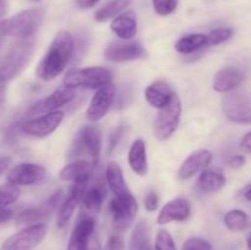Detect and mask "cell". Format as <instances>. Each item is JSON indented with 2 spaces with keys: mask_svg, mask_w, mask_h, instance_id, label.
<instances>
[{
  "mask_svg": "<svg viewBox=\"0 0 251 250\" xmlns=\"http://www.w3.org/2000/svg\"><path fill=\"white\" fill-rule=\"evenodd\" d=\"M74 50L75 41L70 32L65 29L59 31L37 66V77L43 81H51L58 77L70 61Z\"/></svg>",
  "mask_w": 251,
  "mask_h": 250,
  "instance_id": "6da1fadb",
  "label": "cell"
},
{
  "mask_svg": "<svg viewBox=\"0 0 251 250\" xmlns=\"http://www.w3.org/2000/svg\"><path fill=\"white\" fill-rule=\"evenodd\" d=\"M44 9L36 7L20 11L7 19L0 20V38L14 37L19 39L31 38L41 27Z\"/></svg>",
  "mask_w": 251,
  "mask_h": 250,
  "instance_id": "7a4b0ae2",
  "label": "cell"
},
{
  "mask_svg": "<svg viewBox=\"0 0 251 250\" xmlns=\"http://www.w3.org/2000/svg\"><path fill=\"white\" fill-rule=\"evenodd\" d=\"M102 149V134L95 125H85L81 127L74 139L69 151V158L80 159L81 156H87L95 166H97Z\"/></svg>",
  "mask_w": 251,
  "mask_h": 250,
  "instance_id": "3957f363",
  "label": "cell"
},
{
  "mask_svg": "<svg viewBox=\"0 0 251 250\" xmlns=\"http://www.w3.org/2000/svg\"><path fill=\"white\" fill-rule=\"evenodd\" d=\"M34 51V41L31 38L21 39L11 47L0 65V80L9 82L21 74L32 59Z\"/></svg>",
  "mask_w": 251,
  "mask_h": 250,
  "instance_id": "277c9868",
  "label": "cell"
},
{
  "mask_svg": "<svg viewBox=\"0 0 251 250\" xmlns=\"http://www.w3.org/2000/svg\"><path fill=\"white\" fill-rule=\"evenodd\" d=\"M113 75L109 70L100 66L85 69H73L64 76V86L71 88H98L112 83Z\"/></svg>",
  "mask_w": 251,
  "mask_h": 250,
  "instance_id": "5b68a950",
  "label": "cell"
},
{
  "mask_svg": "<svg viewBox=\"0 0 251 250\" xmlns=\"http://www.w3.org/2000/svg\"><path fill=\"white\" fill-rule=\"evenodd\" d=\"M226 118L235 124H251V95L245 91H232L222 100Z\"/></svg>",
  "mask_w": 251,
  "mask_h": 250,
  "instance_id": "8992f818",
  "label": "cell"
},
{
  "mask_svg": "<svg viewBox=\"0 0 251 250\" xmlns=\"http://www.w3.org/2000/svg\"><path fill=\"white\" fill-rule=\"evenodd\" d=\"M47 230L44 223L26 225L5 239L0 245V250H34L43 242Z\"/></svg>",
  "mask_w": 251,
  "mask_h": 250,
  "instance_id": "52a82bcc",
  "label": "cell"
},
{
  "mask_svg": "<svg viewBox=\"0 0 251 250\" xmlns=\"http://www.w3.org/2000/svg\"><path fill=\"white\" fill-rule=\"evenodd\" d=\"M181 102L176 93H174L171 102L158 110L153 125L154 136L161 141L169 139L178 127L180 122Z\"/></svg>",
  "mask_w": 251,
  "mask_h": 250,
  "instance_id": "ba28073f",
  "label": "cell"
},
{
  "mask_svg": "<svg viewBox=\"0 0 251 250\" xmlns=\"http://www.w3.org/2000/svg\"><path fill=\"white\" fill-rule=\"evenodd\" d=\"M109 210L113 217V227L117 232H125L130 228L136 218L139 203L132 194L114 196L109 203Z\"/></svg>",
  "mask_w": 251,
  "mask_h": 250,
  "instance_id": "9c48e42d",
  "label": "cell"
},
{
  "mask_svg": "<svg viewBox=\"0 0 251 250\" xmlns=\"http://www.w3.org/2000/svg\"><path fill=\"white\" fill-rule=\"evenodd\" d=\"M76 97L75 88L68 87V86H63V87L58 88L54 91L51 95L48 97L43 98V100H38L34 104L29 107L27 115L31 118L38 117V115L47 114V113L55 112L59 108L65 107V105L70 104Z\"/></svg>",
  "mask_w": 251,
  "mask_h": 250,
  "instance_id": "30bf717a",
  "label": "cell"
},
{
  "mask_svg": "<svg viewBox=\"0 0 251 250\" xmlns=\"http://www.w3.org/2000/svg\"><path fill=\"white\" fill-rule=\"evenodd\" d=\"M64 119V113L60 110L47 113L41 117H34L21 125V131L32 137H47L53 134Z\"/></svg>",
  "mask_w": 251,
  "mask_h": 250,
  "instance_id": "8fae6325",
  "label": "cell"
},
{
  "mask_svg": "<svg viewBox=\"0 0 251 250\" xmlns=\"http://www.w3.org/2000/svg\"><path fill=\"white\" fill-rule=\"evenodd\" d=\"M146 56V50L137 42L115 41L108 44L104 49V58L113 63L139 60Z\"/></svg>",
  "mask_w": 251,
  "mask_h": 250,
  "instance_id": "7c38bea8",
  "label": "cell"
},
{
  "mask_svg": "<svg viewBox=\"0 0 251 250\" xmlns=\"http://www.w3.org/2000/svg\"><path fill=\"white\" fill-rule=\"evenodd\" d=\"M46 176V168L41 164L24 162L15 166L9 172L6 180L16 186H29L41 183Z\"/></svg>",
  "mask_w": 251,
  "mask_h": 250,
  "instance_id": "4fadbf2b",
  "label": "cell"
},
{
  "mask_svg": "<svg viewBox=\"0 0 251 250\" xmlns=\"http://www.w3.org/2000/svg\"><path fill=\"white\" fill-rule=\"evenodd\" d=\"M88 183L90 180H82L76 181L73 184L70 194H69L68 199L63 201L60 205V208L58 211V218H56V227L59 229H63L68 225L69 221L73 217L74 212L77 208V206L81 203V200L83 198V194L87 190Z\"/></svg>",
  "mask_w": 251,
  "mask_h": 250,
  "instance_id": "5bb4252c",
  "label": "cell"
},
{
  "mask_svg": "<svg viewBox=\"0 0 251 250\" xmlns=\"http://www.w3.org/2000/svg\"><path fill=\"white\" fill-rule=\"evenodd\" d=\"M114 98L115 86L113 83L98 88L97 92L93 95L92 100H91L87 110H86L87 119L91 122H98L102 118H104V115L112 107Z\"/></svg>",
  "mask_w": 251,
  "mask_h": 250,
  "instance_id": "9a60e30c",
  "label": "cell"
},
{
  "mask_svg": "<svg viewBox=\"0 0 251 250\" xmlns=\"http://www.w3.org/2000/svg\"><path fill=\"white\" fill-rule=\"evenodd\" d=\"M107 190L102 181L88 186L80 203V218H93L102 210Z\"/></svg>",
  "mask_w": 251,
  "mask_h": 250,
  "instance_id": "2e32d148",
  "label": "cell"
},
{
  "mask_svg": "<svg viewBox=\"0 0 251 250\" xmlns=\"http://www.w3.org/2000/svg\"><path fill=\"white\" fill-rule=\"evenodd\" d=\"M61 198H63V191L59 190L54 193L48 200L44 203H42L38 207L27 208V210L22 211L16 216V223L17 225H31L34 223H39V221L43 218L48 217L51 212L56 208V206L60 202Z\"/></svg>",
  "mask_w": 251,
  "mask_h": 250,
  "instance_id": "e0dca14e",
  "label": "cell"
},
{
  "mask_svg": "<svg viewBox=\"0 0 251 250\" xmlns=\"http://www.w3.org/2000/svg\"><path fill=\"white\" fill-rule=\"evenodd\" d=\"M213 154L210 150H198V151L193 152L189 154L188 158L183 162L178 171V176L181 180H186V179L193 178L195 174L200 173V172L207 169L212 162Z\"/></svg>",
  "mask_w": 251,
  "mask_h": 250,
  "instance_id": "ac0fdd59",
  "label": "cell"
},
{
  "mask_svg": "<svg viewBox=\"0 0 251 250\" xmlns=\"http://www.w3.org/2000/svg\"><path fill=\"white\" fill-rule=\"evenodd\" d=\"M191 213V206L189 200L184 198H176L167 202L162 207L158 217H157V223L161 225H168V223L181 222V221L188 220Z\"/></svg>",
  "mask_w": 251,
  "mask_h": 250,
  "instance_id": "d6986e66",
  "label": "cell"
},
{
  "mask_svg": "<svg viewBox=\"0 0 251 250\" xmlns=\"http://www.w3.org/2000/svg\"><path fill=\"white\" fill-rule=\"evenodd\" d=\"M245 75L242 69L228 66L217 71L213 78L212 87L216 92L229 93L239 87L244 81Z\"/></svg>",
  "mask_w": 251,
  "mask_h": 250,
  "instance_id": "ffe728a7",
  "label": "cell"
},
{
  "mask_svg": "<svg viewBox=\"0 0 251 250\" xmlns=\"http://www.w3.org/2000/svg\"><path fill=\"white\" fill-rule=\"evenodd\" d=\"M96 232V222L93 218H80L69 239L66 250H87L88 240Z\"/></svg>",
  "mask_w": 251,
  "mask_h": 250,
  "instance_id": "44dd1931",
  "label": "cell"
},
{
  "mask_svg": "<svg viewBox=\"0 0 251 250\" xmlns=\"http://www.w3.org/2000/svg\"><path fill=\"white\" fill-rule=\"evenodd\" d=\"M95 167L90 159H75L61 168L59 176L63 181H70V183L90 180Z\"/></svg>",
  "mask_w": 251,
  "mask_h": 250,
  "instance_id": "7402d4cb",
  "label": "cell"
},
{
  "mask_svg": "<svg viewBox=\"0 0 251 250\" xmlns=\"http://www.w3.org/2000/svg\"><path fill=\"white\" fill-rule=\"evenodd\" d=\"M110 29L123 41H130L137 34L136 16L131 11L118 15L110 22Z\"/></svg>",
  "mask_w": 251,
  "mask_h": 250,
  "instance_id": "603a6c76",
  "label": "cell"
},
{
  "mask_svg": "<svg viewBox=\"0 0 251 250\" xmlns=\"http://www.w3.org/2000/svg\"><path fill=\"white\" fill-rule=\"evenodd\" d=\"M130 168L137 175L145 176L149 173V161H147L146 144L142 139H137L130 146L129 154H127Z\"/></svg>",
  "mask_w": 251,
  "mask_h": 250,
  "instance_id": "cb8c5ba5",
  "label": "cell"
},
{
  "mask_svg": "<svg viewBox=\"0 0 251 250\" xmlns=\"http://www.w3.org/2000/svg\"><path fill=\"white\" fill-rule=\"evenodd\" d=\"M174 93L176 92H173L172 88L162 81L151 83L145 88V98L150 105L157 108V109H161L164 105L168 104Z\"/></svg>",
  "mask_w": 251,
  "mask_h": 250,
  "instance_id": "d4e9b609",
  "label": "cell"
},
{
  "mask_svg": "<svg viewBox=\"0 0 251 250\" xmlns=\"http://www.w3.org/2000/svg\"><path fill=\"white\" fill-rule=\"evenodd\" d=\"M227 183L226 175L218 169H205L198 179V186L202 193L212 194L220 191Z\"/></svg>",
  "mask_w": 251,
  "mask_h": 250,
  "instance_id": "484cf974",
  "label": "cell"
},
{
  "mask_svg": "<svg viewBox=\"0 0 251 250\" xmlns=\"http://www.w3.org/2000/svg\"><path fill=\"white\" fill-rule=\"evenodd\" d=\"M105 180L114 196H123L130 194L126 181L124 179L122 168L117 162H110L105 169Z\"/></svg>",
  "mask_w": 251,
  "mask_h": 250,
  "instance_id": "4316f807",
  "label": "cell"
},
{
  "mask_svg": "<svg viewBox=\"0 0 251 250\" xmlns=\"http://www.w3.org/2000/svg\"><path fill=\"white\" fill-rule=\"evenodd\" d=\"M202 48H207V34H186L176 43V50L180 54L195 53Z\"/></svg>",
  "mask_w": 251,
  "mask_h": 250,
  "instance_id": "83f0119b",
  "label": "cell"
},
{
  "mask_svg": "<svg viewBox=\"0 0 251 250\" xmlns=\"http://www.w3.org/2000/svg\"><path fill=\"white\" fill-rule=\"evenodd\" d=\"M131 0H109L96 11L95 20L97 22H105L122 14L130 5Z\"/></svg>",
  "mask_w": 251,
  "mask_h": 250,
  "instance_id": "f1b7e54d",
  "label": "cell"
},
{
  "mask_svg": "<svg viewBox=\"0 0 251 250\" xmlns=\"http://www.w3.org/2000/svg\"><path fill=\"white\" fill-rule=\"evenodd\" d=\"M225 225L232 232H243L250 225V218L245 211L234 208L225 215Z\"/></svg>",
  "mask_w": 251,
  "mask_h": 250,
  "instance_id": "f546056e",
  "label": "cell"
},
{
  "mask_svg": "<svg viewBox=\"0 0 251 250\" xmlns=\"http://www.w3.org/2000/svg\"><path fill=\"white\" fill-rule=\"evenodd\" d=\"M150 238H151L150 225L146 222H139L132 230L129 250H144L150 245Z\"/></svg>",
  "mask_w": 251,
  "mask_h": 250,
  "instance_id": "4dcf8cb0",
  "label": "cell"
},
{
  "mask_svg": "<svg viewBox=\"0 0 251 250\" xmlns=\"http://www.w3.org/2000/svg\"><path fill=\"white\" fill-rule=\"evenodd\" d=\"M19 186L7 183L6 185H0V208H6L11 203L16 202L20 198Z\"/></svg>",
  "mask_w": 251,
  "mask_h": 250,
  "instance_id": "1f68e13d",
  "label": "cell"
},
{
  "mask_svg": "<svg viewBox=\"0 0 251 250\" xmlns=\"http://www.w3.org/2000/svg\"><path fill=\"white\" fill-rule=\"evenodd\" d=\"M234 34V29L229 27H220L207 34V47L218 46L221 43H225L228 39H230Z\"/></svg>",
  "mask_w": 251,
  "mask_h": 250,
  "instance_id": "d6a6232c",
  "label": "cell"
},
{
  "mask_svg": "<svg viewBox=\"0 0 251 250\" xmlns=\"http://www.w3.org/2000/svg\"><path fill=\"white\" fill-rule=\"evenodd\" d=\"M179 0H152L153 10L159 16H168L176 10Z\"/></svg>",
  "mask_w": 251,
  "mask_h": 250,
  "instance_id": "836d02e7",
  "label": "cell"
},
{
  "mask_svg": "<svg viewBox=\"0 0 251 250\" xmlns=\"http://www.w3.org/2000/svg\"><path fill=\"white\" fill-rule=\"evenodd\" d=\"M154 250H176L173 237H172L168 230L161 229L157 233Z\"/></svg>",
  "mask_w": 251,
  "mask_h": 250,
  "instance_id": "e575fe53",
  "label": "cell"
},
{
  "mask_svg": "<svg viewBox=\"0 0 251 250\" xmlns=\"http://www.w3.org/2000/svg\"><path fill=\"white\" fill-rule=\"evenodd\" d=\"M183 250H213L212 245L203 238L193 237L185 240L183 244Z\"/></svg>",
  "mask_w": 251,
  "mask_h": 250,
  "instance_id": "d590c367",
  "label": "cell"
},
{
  "mask_svg": "<svg viewBox=\"0 0 251 250\" xmlns=\"http://www.w3.org/2000/svg\"><path fill=\"white\" fill-rule=\"evenodd\" d=\"M124 134H125L124 125H120V126H118L117 129L112 132V135L109 136V146H108V152H109V153H113V152L117 150L118 145H119L120 140L123 139Z\"/></svg>",
  "mask_w": 251,
  "mask_h": 250,
  "instance_id": "8d00e7d4",
  "label": "cell"
},
{
  "mask_svg": "<svg viewBox=\"0 0 251 250\" xmlns=\"http://www.w3.org/2000/svg\"><path fill=\"white\" fill-rule=\"evenodd\" d=\"M159 203V198L157 195V193L154 191H150L144 199V206L149 212H153V211L157 210Z\"/></svg>",
  "mask_w": 251,
  "mask_h": 250,
  "instance_id": "74e56055",
  "label": "cell"
},
{
  "mask_svg": "<svg viewBox=\"0 0 251 250\" xmlns=\"http://www.w3.org/2000/svg\"><path fill=\"white\" fill-rule=\"evenodd\" d=\"M125 245H124V240L120 235H112V237L108 239L107 244H105L104 250H124Z\"/></svg>",
  "mask_w": 251,
  "mask_h": 250,
  "instance_id": "f35d334b",
  "label": "cell"
},
{
  "mask_svg": "<svg viewBox=\"0 0 251 250\" xmlns=\"http://www.w3.org/2000/svg\"><path fill=\"white\" fill-rule=\"evenodd\" d=\"M245 161H247V159H245V156H243V154H235V156L230 157L229 161H228V164H229L230 168L239 169L244 166Z\"/></svg>",
  "mask_w": 251,
  "mask_h": 250,
  "instance_id": "ab89813d",
  "label": "cell"
},
{
  "mask_svg": "<svg viewBox=\"0 0 251 250\" xmlns=\"http://www.w3.org/2000/svg\"><path fill=\"white\" fill-rule=\"evenodd\" d=\"M6 85L7 82L0 80V118L5 109V103H6Z\"/></svg>",
  "mask_w": 251,
  "mask_h": 250,
  "instance_id": "60d3db41",
  "label": "cell"
},
{
  "mask_svg": "<svg viewBox=\"0 0 251 250\" xmlns=\"http://www.w3.org/2000/svg\"><path fill=\"white\" fill-rule=\"evenodd\" d=\"M87 250H104V248H102V245H100V238L96 232L91 235L90 240H88Z\"/></svg>",
  "mask_w": 251,
  "mask_h": 250,
  "instance_id": "b9f144b4",
  "label": "cell"
},
{
  "mask_svg": "<svg viewBox=\"0 0 251 250\" xmlns=\"http://www.w3.org/2000/svg\"><path fill=\"white\" fill-rule=\"evenodd\" d=\"M240 149L245 152V153L251 154V131L245 134L243 136L242 141H240Z\"/></svg>",
  "mask_w": 251,
  "mask_h": 250,
  "instance_id": "7bdbcfd3",
  "label": "cell"
},
{
  "mask_svg": "<svg viewBox=\"0 0 251 250\" xmlns=\"http://www.w3.org/2000/svg\"><path fill=\"white\" fill-rule=\"evenodd\" d=\"M76 2V6L78 7V9H92V7H95L96 5L100 2V0H75Z\"/></svg>",
  "mask_w": 251,
  "mask_h": 250,
  "instance_id": "ee69618b",
  "label": "cell"
},
{
  "mask_svg": "<svg viewBox=\"0 0 251 250\" xmlns=\"http://www.w3.org/2000/svg\"><path fill=\"white\" fill-rule=\"evenodd\" d=\"M14 217V212L9 208H0V225L7 222Z\"/></svg>",
  "mask_w": 251,
  "mask_h": 250,
  "instance_id": "f6af8a7d",
  "label": "cell"
},
{
  "mask_svg": "<svg viewBox=\"0 0 251 250\" xmlns=\"http://www.w3.org/2000/svg\"><path fill=\"white\" fill-rule=\"evenodd\" d=\"M11 164V158L9 156H0V175L9 168Z\"/></svg>",
  "mask_w": 251,
  "mask_h": 250,
  "instance_id": "bcb514c9",
  "label": "cell"
},
{
  "mask_svg": "<svg viewBox=\"0 0 251 250\" xmlns=\"http://www.w3.org/2000/svg\"><path fill=\"white\" fill-rule=\"evenodd\" d=\"M7 11V1L6 0H0V19L6 15Z\"/></svg>",
  "mask_w": 251,
  "mask_h": 250,
  "instance_id": "7dc6e473",
  "label": "cell"
},
{
  "mask_svg": "<svg viewBox=\"0 0 251 250\" xmlns=\"http://www.w3.org/2000/svg\"><path fill=\"white\" fill-rule=\"evenodd\" d=\"M245 199H247L248 201H249V202H251V188L250 189H248L247 191H245Z\"/></svg>",
  "mask_w": 251,
  "mask_h": 250,
  "instance_id": "c3c4849f",
  "label": "cell"
},
{
  "mask_svg": "<svg viewBox=\"0 0 251 250\" xmlns=\"http://www.w3.org/2000/svg\"><path fill=\"white\" fill-rule=\"evenodd\" d=\"M247 244H248V248L251 250V233L249 235H248V239H247Z\"/></svg>",
  "mask_w": 251,
  "mask_h": 250,
  "instance_id": "681fc988",
  "label": "cell"
},
{
  "mask_svg": "<svg viewBox=\"0 0 251 250\" xmlns=\"http://www.w3.org/2000/svg\"><path fill=\"white\" fill-rule=\"evenodd\" d=\"M144 250H153V249H152V247H151V245H149V247H147V248H145Z\"/></svg>",
  "mask_w": 251,
  "mask_h": 250,
  "instance_id": "f907efd6",
  "label": "cell"
},
{
  "mask_svg": "<svg viewBox=\"0 0 251 250\" xmlns=\"http://www.w3.org/2000/svg\"><path fill=\"white\" fill-rule=\"evenodd\" d=\"M31 1H34V2H38V1H41V0H31Z\"/></svg>",
  "mask_w": 251,
  "mask_h": 250,
  "instance_id": "816d5d0a",
  "label": "cell"
}]
</instances>
